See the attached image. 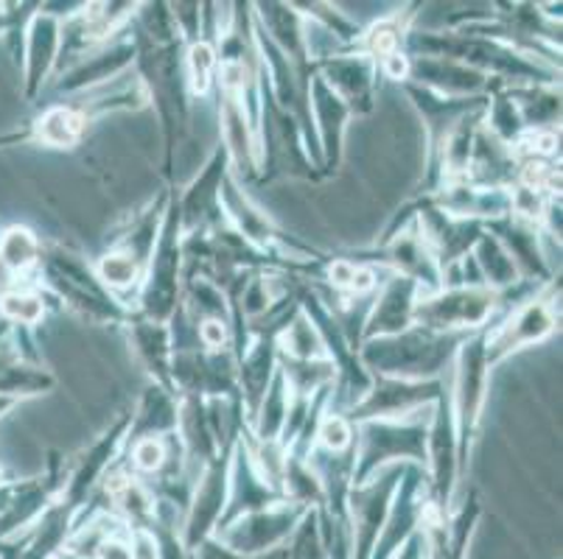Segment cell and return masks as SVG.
<instances>
[{"mask_svg": "<svg viewBox=\"0 0 563 559\" xmlns=\"http://www.w3.org/2000/svg\"><path fill=\"white\" fill-rule=\"evenodd\" d=\"M3 258L14 269H23V266L32 264L34 258V241L29 238V233H12L3 244Z\"/></svg>", "mask_w": 563, "mask_h": 559, "instance_id": "cell-1", "label": "cell"}, {"mask_svg": "<svg viewBox=\"0 0 563 559\" xmlns=\"http://www.w3.org/2000/svg\"><path fill=\"white\" fill-rule=\"evenodd\" d=\"M3 311H7L9 316H14V320H23V322H34L40 316V302L34 300V297H25V294H14V297H7V302H3Z\"/></svg>", "mask_w": 563, "mask_h": 559, "instance_id": "cell-2", "label": "cell"}, {"mask_svg": "<svg viewBox=\"0 0 563 559\" xmlns=\"http://www.w3.org/2000/svg\"><path fill=\"white\" fill-rule=\"evenodd\" d=\"M132 275H135V264H132V258H126V255H115V258L104 260V277L110 283L124 286L130 283Z\"/></svg>", "mask_w": 563, "mask_h": 559, "instance_id": "cell-3", "label": "cell"}, {"mask_svg": "<svg viewBox=\"0 0 563 559\" xmlns=\"http://www.w3.org/2000/svg\"><path fill=\"white\" fill-rule=\"evenodd\" d=\"M194 79H197L199 90H205V85H208V74H211V65H213V56L211 51L205 48V45H197L194 48Z\"/></svg>", "mask_w": 563, "mask_h": 559, "instance_id": "cell-4", "label": "cell"}, {"mask_svg": "<svg viewBox=\"0 0 563 559\" xmlns=\"http://www.w3.org/2000/svg\"><path fill=\"white\" fill-rule=\"evenodd\" d=\"M197 559H244V557H239L235 551H230V548L222 546V543L205 540L197 546Z\"/></svg>", "mask_w": 563, "mask_h": 559, "instance_id": "cell-5", "label": "cell"}, {"mask_svg": "<svg viewBox=\"0 0 563 559\" xmlns=\"http://www.w3.org/2000/svg\"><path fill=\"white\" fill-rule=\"evenodd\" d=\"M322 439H325V445H331V448H342V445L347 443L345 423H342V420H329L325 428H322Z\"/></svg>", "mask_w": 563, "mask_h": 559, "instance_id": "cell-6", "label": "cell"}, {"mask_svg": "<svg viewBox=\"0 0 563 559\" xmlns=\"http://www.w3.org/2000/svg\"><path fill=\"white\" fill-rule=\"evenodd\" d=\"M163 454H161V445H155L150 439V443H143L141 448H137V465H141L143 470H155L157 465H161Z\"/></svg>", "mask_w": 563, "mask_h": 559, "instance_id": "cell-7", "label": "cell"}]
</instances>
